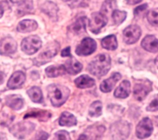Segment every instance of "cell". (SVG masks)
Returning a JSON list of instances; mask_svg holds the SVG:
<instances>
[{
	"label": "cell",
	"mask_w": 158,
	"mask_h": 140,
	"mask_svg": "<svg viewBox=\"0 0 158 140\" xmlns=\"http://www.w3.org/2000/svg\"><path fill=\"white\" fill-rule=\"evenodd\" d=\"M111 67V59L109 54L102 53L96 56L88 64V70L94 76L101 77L107 74Z\"/></svg>",
	"instance_id": "1"
},
{
	"label": "cell",
	"mask_w": 158,
	"mask_h": 140,
	"mask_svg": "<svg viewBox=\"0 0 158 140\" xmlns=\"http://www.w3.org/2000/svg\"><path fill=\"white\" fill-rule=\"evenodd\" d=\"M48 96L52 105L58 107L64 104L67 100L69 94V89L59 84H52L48 86Z\"/></svg>",
	"instance_id": "2"
},
{
	"label": "cell",
	"mask_w": 158,
	"mask_h": 140,
	"mask_svg": "<svg viewBox=\"0 0 158 140\" xmlns=\"http://www.w3.org/2000/svg\"><path fill=\"white\" fill-rule=\"evenodd\" d=\"M42 42L39 36L31 35L23 39L21 43V49L23 52L28 55L36 52L41 47Z\"/></svg>",
	"instance_id": "3"
},
{
	"label": "cell",
	"mask_w": 158,
	"mask_h": 140,
	"mask_svg": "<svg viewBox=\"0 0 158 140\" xmlns=\"http://www.w3.org/2000/svg\"><path fill=\"white\" fill-rule=\"evenodd\" d=\"M107 22L106 15L102 12H94L91 14V18L88 20L89 27L91 32L98 34Z\"/></svg>",
	"instance_id": "4"
},
{
	"label": "cell",
	"mask_w": 158,
	"mask_h": 140,
	"mask_svg": "<svg viewBox=\"0 0 158 140\" xmlns=\"http://www.w3.org/2000/svg\"><path fill=\"white\" fill-rule=\"evenodd\" d=\"M97 47L96 41L91 38H85L76 48L75 52L78 56H86L93 53Z\"/></svg>",
	"instance_id": "5"
},
{
	"label": "cell",
	"mask_w": 158,
	"mask_h": 140,
	"mask_svg": "<svg viewBox=\"0 0 158 140\" xmlns=\"http://www.w3.org/2000/svg\"><path fill=\"white\" fill-rule=\"evenodd\" d=\"M152 90V83L148 80L136 83L133 88V96L137 101H143Z\"/></svg>",
	"instance_id": "6"
},
{
	"label": "cell",
	"mask_w": 158,
	"mask_h": 140,
	"mask_svg": "<svg viewBox=\"0 0 158 140\" xmlns=\"http://www.w3.org/2000/svg\"><path fill=\"white\" fill-rule=\"evenodd\" d=\"M153 131V125L148 117L143 118L136 127V135L139 139H144L150 136Z\"/></svg>",
	"instance_id": "7"
},
{
	"label": "cell",
	"mask_w": 158,
	"mask_h": 140,
	"mask_svg": "<svg viewBox=\"0 0 158 140\" xmlns=\"http://www.w3.org/2000/svg\"><path fill=\"white\" fill-rule=\"evenodd\" d=\"M141 35V30L139 26L136 25H131L128 26L123 31V41L131 44L136 43Z\"/></svg>",
	"instance_id": "8"
},
{
	"label": "cell",
	"mask_w": 158,
	"mask_h": 140,
	"mask_svg": "<svg viewBox=\"0 0 158 140\" xmlns=\"http://www.w3.org/2000/svg\"><path fill=\"white\" fill-rule=\"evenodd\" d=\"M35 128V125L31 122H20L14 125L11 129V133L16 137L22 139L30 134Z\"/></svg>",
	"instance_id": "9"
},
{
	"label": "cell",
	"mask_w": 158,
	"mask_h": 140,
	"mask_svg": "<svg viewBox=\"0 0 158 140\" xmlns=\"http://www.w3.org/2000/svg\"><path fill=\"white\" fill-rule=\"evenodd\" d=\"M17 43L11 37H6L0 41V54L8 55L15 52L17 49Z\"/></svg>",
	"instance_id": "10"
},
{
	"label": "cell",
	"mask_w": 158,
	"mask_h": 140,
	"mask_svg": "<svg viewBox=\"0 0 158 140\" xmlns=\"http://www.w3.org/2000/svg\"><path fill=\"white\" fill-rule=\"evenodd\" d=\"M105 131L104 126L89 127L86 131L80 136L78 139H96L100 138Z\"/></svg>",
	"instance_id": "11"
},
{
	"label": "cell",
	"mask_w": 158,
	"mask_h": 140,
	"mask_svg": "<svg viewBox=\"0 0 158 140\" xmlns=\"http://www.w3.org/2000/svg\"><path fill=\"white\" fill-rule=\"evenodd\" d=\"M122 76L118 73H114L109 78L102 81L100 84V89L103 93H109L112 91L116 83L120 80Z\"/></svg>",
	"instance_id": "12"
},
{
	"label": "cell",
	"mask_w": 158,
	"mask_h": 140,
	"mask_svg": "<svg viewBox=\"0 0 158 140\" xmlns=\"http://www.w3.org/2000/svg\"><path fill=\"white\" fill-rule=\"evenodd\" d=\"M141 46L150 52H158V39L154 35L146 36L141 41Z\"/></svg>",
	"instance_id": "13"
},
{
	"label": "cell",
	"mask_w": 158,
	"mask_h": 140,
	"mask_svg": "<svg viewBox=\"0 0 158 140\" xmlns=\"http://www.w3.org/2000/svg\"><path fill=\"white\" fill-rule=\"evenodd\" d=\"M25 80V75L22 71L14 72L9 78L7 86L10 89H16L20 87Z\"/></svg>",
	"instance_id": "14"
},
{
	"label": "cell",
	"mask_w": 158,
	"mask_h": 140,
	"mask_svg": "<svg viewBox=\"0 0 158 140\" xmlns=\"http://www.w3.org/2000/svg\"><path fill=\"white\" fill-rule=\"evenodd\" d=\"M59 48V46L57 43H55L54 44H52L49 47L46 48L38 56V62H40L43 64H45V62L48 61V60L51 59L57 54Z\"/></svg>",
	"instance_id": "15"
},
{
	"label": "cell",
	"mask_w": 158,
	"mask_h": 140,
	"mask_svg": "<svg viewBox=\"0 0 158 140\" xmlns=\"http://www.w3.org/2000/svg\"><path fill=\"white\" fill-rule=\"evenodd\" d=\"M131 84L128 80H123L114 91V96L117 98L125 99L127 97L131 92Z\"/></svg>",
	"instance_id": "16"
},
{
	"label": "cell",
	"mask_w": 158,
	"mask_h": 140,
	"mask_svg": "<svg viewBox=\"0 0 158 140\" xmlns=\"http://www.w3.org/2000/svg\"><path fill=\"white\" fill-rule=\"evenodd\" d=\"M64 65L66 72L70 75H76L80 72L83 68V65L77 59L72 57L65 62Z\"/></svg>",
	"instance_id": "17"
},
{
	"label": "cell",
	"mask_w": 158,
	"mask_h": 140,
	"mask_svg": "<svg viewBox=\"0 0 158 140\" xmlns=\"http://www.w3.org/2000/svg\"><path fill=\"white\" fill-rule=\"evenodd\" d=\"M88 22V19L86 17H81L70 26V30L76 35L83 34L86 32V23Z\"/></svg>",
	"instance_id": "18"
},
{
	"label": "cell",
	"mask_w": 158,
	"mask_h": 140,
	"mask_svg": "<svg viewBox=\"0 0 158 140\" xmlns=\"http://www.w3.org/2000/svg\"><path fill=\"white\" fill-rule=\"evenodd\" d=\"M38 24L36 21L33 20H23L19 22L17 25V30L21 33L31 32L37 28Z\"/></svg>",
	"instance_id": "19"
},
{
	"label": "cell",
	"mask_w": 158,
	"mask_h": 140,
	"mask_svg": "<svg viewBox=\"0 0 158 140\" xmlns=\"http://www.w3.org/2000/svg\"><path fill=\"white\" fill-rule=\"evenodd\" d=\"M74 83L77 88L85 89L91 88L95 84V81L87 75H82L74 80Z\"/></svg>",
	"instance_id": "20"
},
{
	"label": "cell",
	"mask_w": 158,
	"mask_h": 140,
	"mask_svg": "<svg viewBox=\"0 0 158 140\" xmlns=\"http://www.w3.org/2000/svg\"><path fill=\"white\" fill-rule=\"evenodd\" d=\"M59 123L62 126H72L77 123L76 117L69 112H64L60 115Z\"/></svg>",
	"instance_id": "21"
},
{
	"label": "cell",
	"mask_w": 158,
	"mask_h": 140,
	"mask_svg": "<svg viewBox=\"0 0 158 140\" xmlns=\"http://www.w3.org/2000/svg\"><path fill=\"white\" fill-rule=\"evenodd\" d=\"M6 104L14 110H19L23 107V101L19 95H10L6 97Z\"/></svg>",
	"instance_id": "22"
},
{
	"label": "cell",
	"mask_w": 158,
	"mask_h": 140,
	"mask_svg": "<svg viewBox=\"0 0 158 140\" xmlns=\"http://www.w3.org/2000/svg\"><path fill=\"white\" fill-rule=\"evenodd\" d=\"M45 72L48 77L54 78L64 75L66 73V70L64 65H51L46 68Z\"/></svg>",
	"instance_id": "23"
},
{
	"label": "cell",
	"mask_w": 158,
	"mask_h": 140,
	"mask_svg": "<svg viewBox=\"0 0 158 140\" xmlns=\"http://www.w3.org/2000/svg\"><path fill=\"white\" fill-rule=\"evenodd\" d=\"M102 47L107 50L113 51L117 47V41L114 35H110L104 37L101 40Z\"/></svg>",
	"instance_id": "24"
},
{
	"label": "cell",
	"mask_w": 158,
	"mask_h": 140,
	"mask_svg": "<svg viewBox=\"0 0 158 140\" xmlns=\"http://www.w3.org/2000/svg\"><path fill=\"white\" fill-rule=\"evenodd\" d=\"M27 94L31 100L36 103H41L43 101V94L41 89L37 86L31 87L27 91Z\"/></svg>",
	"instance_id": "25"
},
{
	"label": "cell",
	"mask_w": 158,
	"mask_h": 140,
	"mask_svg": "<svg viewBox=\"0 0 158 140\" xmlns=\"http://www.w3.org/2000/svg\"><path fill=\"white\" fill-rule=\"evenodd\" d=\"M102 105L101 102L96 101L90 105L88 113L92 117H98L102 114Z\"/></svg>",
	"instance_id": "26"
},
{
	"label": "cell",
	"mask_w": 158,
	"mask_h": 140,
	"mask_svg": "<svg viewBox=\"0 0 158 140\" xmlns=\"http://www.w3.org/2000/svg\"><path fill=\"white\" fill-rule=\"evenodd\" d=\"M41 9L46 14L51 17H55L58 11V8L57 6L54 3L50 1L46 2L41 7Z\"/></svg>",
	"instance_id": "27"
},
{
	"label": "cell",
	"mask_w": 158,
	"mask_h": 140,
	"mask_svg": "<svg viewBox=\"0 0 158 140\" xmlns=\"http://www.w3.org/2000/svg\"><path fill=\"white\" fill-rule=\"evenodd\" d=\"M51 113L46 110H40V111H35L28 112L25 116L24 118H27L28 117H35L42 118V120H46L48 118H50Z\"/></svg>",
	"instance_id": "28"
},
{
	"label": "cell",
	"mask_w": 158,
	"mask_h": 140,
	"mask_svg": "<svg viewBox=\"0 0 158 140\" xmlns=\"http://www.w3.org/2000/svg\"><path fill=\"white\" fill-rule=\"evenodd\" d=\"M127 17V12L123 10H119L117 9L114 10L112 14V17L116 25L122 23Z\"/></svg>",
	"instance_id": "29"
},
{
	"label": "cell",
	"mask_w": 158,
	"mask_h": 140,
	"mask_svg": "<svg viewBox=\"0 0 158 140\" xmlns=\"http://www.w3.org/2000/svg\"><path fill=\"white\" fill-rule=\"evenodd\" d=\"M147 19L149 23L155 27H158V8L152 9L147 13Z\"/></svg>",
	"instance_id": "30"
},
{
	"label": "cell",
	"mask_w": 158,
	"mask_h": 140,
	"mask_svg": "<svg viewBox=\"0 0 158 140\" xmlns=\"http://www.w3.org/2000/svg\"><path fill=\"white\" fill-rule=\"evenodd\" d=\"M32 9V1L31 0H25L21 2L18 11L20 15H23L26 13L30 12Z\"/></svg>",
	"instance_id": "31"
},
{
	"label": "cell",
	"mask_w": 158,
	"mask_h": 140,
	"mask_svg": "<svg viewBox=\"0 0 158 140\" xmlns=\"http://www.w3.org/2000/svg\"><path fill=\"white\" fill-rule=\"evenodd\" d=\"M115 5V2L113 0H106L103 4L101 7V12L105 14L106 15V14L109 13L110 11H112L114 6Z\"/></svg>",
	"instance_id": "32"
},
{
	"label": "cell",
	"mask_w": 158,
	"mask_h": 140,
	"mask_svg": "<svg viewBox=\"0 0 158 140\" xmlns=\"http://www.w3.org/2000/svg\"><path fill=\"white\" fill-rule=\"evenodd\" d=\"M146 110L154 112L158 110V94H156L146 107Z\"/></svg>",
	"instance_id": "33"
},
{
	"label": "cell",
	"mask_w": 158,
	"mask_h": 140,
	"mask_svg": "<svg viewBox=\"0 0 158 140\" xmlns=\"http://www.w3.org/2000/svg\"><path fill=\"white\" fill-rule=\"evenodd\" d=\"M54 139L69 140L70 139L69 133L65 130H60L54 134Z\"/></svg>",
	"instance_id": "34"
},
{
	"label": "cell",
	"mask_w": 158,
	"mask_h": 140,
	"mask_svg": "<svg viewBox=\"0 0 158 140\" xmlns=\"http://www.w3.org/2000/svg\"><path fill=\"white\" fill-rule=\"evenodd\" d=\"M147 8H148V4H142L141 6H138L134 10V15H139L141 12L145 10Z\"/></svg>",
	"instance_id": "35"
},
{
	"label": "cell",
	"mask_w": 158,
	"mask_h": 140,
	"mask_svg": "<svg viewBox=\"0 0 158 140\" xmlns=\"http://www.w3.org/2000/svg\"><path fill=\"white\" fill-rule=\"evenodd\" d=\"M8 4L6 0H0V18L2 16L5 6H7Z\"/></svg>",
	"instance_id": "36"
},
{
	"label": "cell",
	"mask_w": 158,
	"mask_h": 140,
	"mask_svg": "<svg viewBox=\"0 0 158 140\" xmlns=\"http://www.w3.org/2000/svg\"><path fill=\"white\" fill-rule=\"evenodd\" d=\"M49 136V134L44 131H41L39 132L38 134L36 135V138L35 139H47Z\"/></svg>",
	"instance_id": "37"
},
{
	"label": "cell",
	"mask_w": 158,
	"mask_h": 140,
	"mask_svg": "<svg viewBox=\"0 0 158 140\" xmlns=\"http://www.w3.org/2000/svg\"><path fill=\"white\" fill-rule=\"evenodd\" d=\"M61 56L62 57H72L70 54V47H67L65 49H64L61 52Z\"/></svg>",
	"instance_id": "38"
},
{
	"label": "cell",
	"mask_w": 158,
	"mask_h": 140,
	"mask_svg": "<svg viewBox=\"0 0 158 140\" xmlns=\"http://www.w3.org/2000/svg\"><path fill=\"white\" fill-rule=\"evenodd\" d=\"M142 1L143 0H127V2L128 4L134 5V4H138V3Z\"/></svg>",
	"instance_id": "39"
},
{
	"label": "cell",
	"mask_w": 158,
	"mask_h": 140,
	"mask_svg": "<svg viewBox=\"0 0 158 140\" xmlns=\"http://www.w3.org/2000/svg\"><path fill=\"white\" fill-rule=\"evenodd\" d=\"M5 76H6L5 74H4L3 72H0V84H2V83L4 82Z\"/></svg>",
	"instance_id": "40"
},
{
	"label": "cell",
	"mask_w": 158,
	"mask_h": 140,
	"mask_svg": "<svg viewBox=\"0 0 158 140\" xmlns=\"http://www.w3.org/2000/svg\"><path fill=\"white\" fill-rule=\"evenodd\" d=\"M10 1L14 3H19V2H22L25 0H10Z\"/></svg>",
	"instance_id": "41"
},
{
	"label": "cell",
	"mask_w": 158,
	"mask_h": 140,
	"mask_svg": "<svg viewBox=\"0 0 158 140\" xmlns=\"http://www.w3.org/2000/svg\"><path fill=\"white\" fill-rule=\"evenodd\" d=\"M154 63H155V65L158 68V56L156 57L155 60H154Z\"/></svg>",
	"instance_id": "42"
},
{
	"label": "cell",
	"mask_w": 158,
	"mask_h": 140,
	"mask_svg": "<svg viewBox=\"0 0 158 140\" xmlns=\"http://www.w3.org/2000/svg\"><path fill=\"white\" fill-rule=\"evenodd\" d=\"M155 121H156V125L158 126V116L155 117Z\"/></svg>",
	"instance_id": "43"
},
{
	"label": "cell",
	"mask_w": 158,
	"mask_h": 140,
	"mask_svg": "<svg viewBox=\"0 0 158 140\" xmlns=\"http://www.w3.org/2000/svg\"><path fill=\"white\" fill-rule=\"evenodd\" d=\"M1 105H2V104H1V100L0 99V109H1Z\"/></svg>",
	"instance_id": "44"
},
{
	"label": "cell",
	"mask_w": 158,
	"mask_h": 140,
	"mask_svg": "<svg viewBox=\"0 0 158 140\" xmlns=\"http://www.w3.org/2000/svg\"><path fill=\"white\" fill-rule=\"evenodd\" d=\"M62 1H70V0H62Z\"/></svg>",
	"instance_id": "45"
}]
</instances>
